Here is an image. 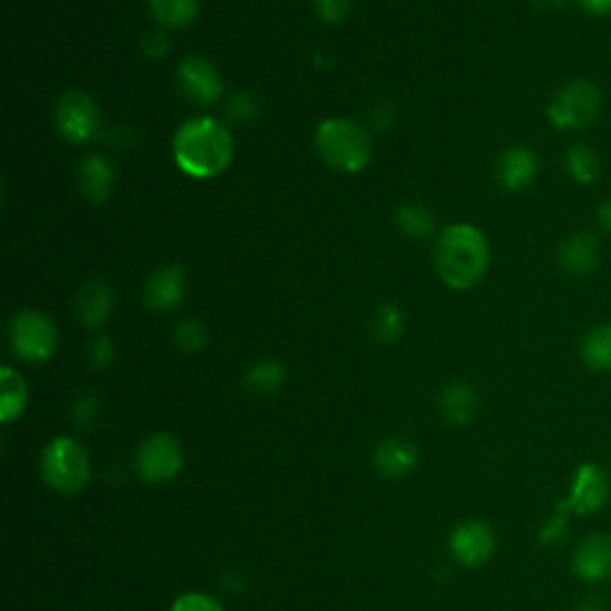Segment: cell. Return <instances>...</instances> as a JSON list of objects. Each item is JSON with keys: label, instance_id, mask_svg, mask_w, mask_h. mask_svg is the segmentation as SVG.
Segmentation results:
<instances>
[{"label": "cell", "instance_id": "cell-1", "mask_svg": "<svg viewBox=\"0 0 611 611\" xmlns=\"http://www.w3.org/2000/svg\"><path fill=\"white\" fill-rule=\"evenodd\" d=\"M173 156L181 173L194 179L223 175L235 156V139L227 125L216 118H191L177 129Z\"/></svg>", "mask_w": 611, "mask_h": 611}, {"label": "cell", "instance_id": "cell-2", "mask_svg": "<svg viewBox=\"0 0 611 611\" xmlns=\"http://www.w3.org/2000/svg\"><path fill=\"white\" fill-rule=\"evenodd\" d=\"M435 268L444 285L452 289H471L490 268V244L471 223L444 227L435 244Z\"/></svg>", "mask_w": 611, "mask_h": 611}, {"label": "cell", "instance_id": "cell-3", "mask_svg": "<svg viewBox=\"0 0 611 611\" xmlns=\"http://www.w3.org/2000/svg\"><path fill=\"white\" fill-rule=\"evenodd\" d=\"M316 148L327 168L346 175L366 168L373 156L371 131L346 118L323 120L316 131Z\"/></svg>", "mask_w": 611, "mask_h": 611}, {"label": "cell", "instance_id": "cell-4", "mask_svg": "<svg viewBox=\"0 0 611 611\" xmlns=\"http://www.w3.org/2000/svg\"><path fill=\"white\" fill-rule=\"evenodd\" d=\"M43 481L58 492L72 494L89 483V454L72 437H58L48 444L41 456Z\"/></svg>", "mask_w": 611, "mask_h": 611}, {"label": "cell", "instance_id": "cell-5", "mask_svg": "<svg viewBox=\"0 0 611 611\" xmlns=\"http://www.w3.org/2000/svg\"><path fill=\"white\" fill-rule=\"evenodd\" d=\"M602 110V91L590 79H573L561 87L548 106V120L561 131L588 127Z\"/></svg>", "mask_w": 611, "mask_h": 611}, {"label": "cell", "instance_id": "cell-6", "mask_svg": "<svg viewBox=\"0 0 611 611\" xmlns=\"http://www.w3.org/2000/svg\"><path fill=\"white\" fill-rule=\"evenodd\" d=\"M10 346L27 363H43L53 356L58 346V327L41 311L14 313L8 327Z\"/></svg>", "mask_w": 611, "mask_h": 611}, {"label": "cell", "instance_id": "cell-7", "mask_svg": "<svg viewBox=\"0 0 611 611\" xmlns=\"http://www.w3.org/2000/svg\"><path fill=\"white\" fill-rule=\"evenodd\" d=\"M56 129L70 144H89L101 127V110L85 91H68L56 106Z\"/></svg>", "mask_w": 611, "mask_h": 611}, {"label": "cell", "instance_id": "cell-8", "mask_svg": "<svg viewBox=\"0 0 611 611\" xmlns=\"http://www.w3.org/2000/svg\"><path fill=\"white\" fill-rule=\"evenodd\" d=\"M137 469L146 483H170L181 469V450L177 440L165 433L146 437L137 452Z\"/></svg>", "mask_w": 611, "mask_h": 611}, {"label": "cell", "instance_id": "cell-9", "mask_svg": "<svg viewBox=\"0 0 611 611\" xmlns=\"http://www.w3.org/2000/svg\"><path fill=\"white\" fill-rule=\"evenodd\" d=\"M177 87L189 101L198 106H210L220 101L223 77L216 65L204 56H187L177 65Z\"/></svg>", "mask_w": 611, "mask_h": 611}, {"label": "cell", "instance_id": "cell-10", "mask_svg": "<svg viewBox=\"0 0 611 611\" xmlns=\"http://www.w3.org/2000/svg\"><path fill=\"white\" fill-rule=\"evenodd\" d=\"M607 497L609 483L602 469L594 464H585L578 469L569 500L559 506V511L561 514H569V511H575V514H592V511L604 506Z\"/></svg>", "mask_w": 611, "mask_h": 611}, {"label": "cell", "instance_id": "cell-11", "mask_svg": "<svg viewBox=\"0 0 611 611\" xmlns=\"http://www.w3.org/2000/svg\"><path fill=\"white\" fill-rule=\"evenodd\" d=\"M187 294V275L179 266H162L148 275L144 285V304L151 311H173Z\"/></svg>", "mask_w": 611, "mask_h": 611}, {"label": "cell", "instance_id": "cell-12", "mask_svg": "<svg viewBox=\"0 0 611 611\" xmlns=\"http://www.w3.org/2000/svg\"><path fill=\"white\" fill-rule=\"evenodd\" d=\"M540 173V158L523 144L509 146L497 158V181L504 191H523Z\"/></svg>", "mask_w": 611, "mask_h": 611}, {"label": "cell", "instance_id": "cell-13", "mask_svg": "<svg viewBox=\"0 0 611 611\" xmlns=\"http://www.w3.org/2000/svg\"><path fill=\"white\" fill-rule=\"evenodd\" d=\"M573 573L588 583H602L611 578V535L594 533L578 544L573 554Z\"/></svg>", "mask_w": 611, "mask_h": 611}, {"label": "cell", "instance_id": "cell-14", "mask_svg": "<svg viewBox=\"0 0 611 611\" xmlns=\"http://www.w3.org/2000/svg\"><path fill=\"white\" fill-rule=\"evenodd\" d=\"M494 552V533L483 521L461 523L452 535V554L459 564L481 566Z\"/></svg>", "mask_w": 611, "mask_h": 611}, {"label": "cell", "instance_id": "cell-15", "mask_svg": "<svg viewBox=\"0 0 611 611\" xmlns=\"http://www.w3.org/2000/svg\"><path fill=\"white\" fill-rule=\"evenodd\" d=\"M556 260H559V268L564 273L573 277H583L598 268L600 242L590 233H573L559 244Z\"/></svg>", "mask_w": 611, "mask_h": 611}, {"label": "cell", "instance_id": "cell-16", "mask_svg": "<svg viewBox=\"0 0 611 611\" xmlns=\"http://www.w3.org/2000/svg\"><path fill=\"white\" fill-rule=\"evenodd\" d=\"M79 191L91 204H106L115 189V165L108 156L93 154L81 160L77 170Z\"/></svg>", "mask_w": 611, "mask_h": 611}, {"label": "cell", "instance_id": "cell-17", "mask_svg": "<svg viewBox=\"0 0 611 611\" xmlns=\"http://www.w3.org/2000/svg\"><path fill=\"white\" fill-rule=\"evenodd\" d=\"M112 306H115L112 289L106 283H101V279H91V283L81 287L75 302L77 316L87 327H101L110 318Z\"/></svg>", "mask_w": 611, "mask_h": 611}, {"label": "cell", "instance_id": "cell-18", "mask_svg": "<svg viewBox=\"0 0 611 611\" xmlns=\"http://www.w3.org/2000/svg\"><path fill=\"white\" fill-rule=\"evenodd\" d=\"M416 464V450L404 440H387L375 452V466L387 477L406 475Z\"/></svg>", "mask_w": 611, "mask_h": 611}, {"label": "cell", "instance_id": "cell-19", "mask_svg": "<svg viewBox=\"0 0 611 611\" xmlns=\"http://www.w3.org/2000/svg\"><path fill=\"white\" fill-rule=\"evenodd\" d=\"M440 406H442V414L452 423L456 425L469 423L477 411V394L469 383H452L442 392Z\"/></svg>", "mask_w": 611, "mask_h": 611}, {"label": "cell", "instance_id": "cell-20", "mask_svg": "<svg viewBox=\"0 0 611 611\" xmlns=\"http://www.w3.org/2000/svg\"><path fill=\"white\" fill-rule=\"evenodd\" d=\"M581 358L588 368L611 373V323L592 327L583 337Z\"/></svg>", "mask_w": 611, "mask_h": 611}, {"label": "cell", "instance_id": "cell-21", "mask_svg": "<svg viewBox=\"0 0 611 611\" xmlns=\"http://www.w3.org/2000/svg\"><path fill=\"white\" fill-rule=\"evenodd\" d=\"M148 8L162 29H185L198 14V0H148Z\"/></svg>", "mask_w": 611, "mask_h": 611}, {"label": "cell", "instance_id": "cell-22", "mask_svg": "<svg viewBox=\"0 0 611 611\" xmlns=\"http://www.w3.org/2000/svg\"><path fill=\"white\" fill-rule=\"evenodd\" d=\"M27 406V385L20 373L12 368L0 371V418L10 423L18 418Z\"/></svg>", "mask_w": 611, "mask_h": 611}, {"label": "cell", "instance_id": "cell-23", "mask_svg": "<svg viewBox=\"0 0 611 611\" xmlns=\"http://www.w3.org/2000/svg\"><path fill=\"white\" fill-rule=\"evenodd\" d=\"M566 173L578 185H592L602 173V162L598 151L588 144H573L566 151Z\"/></svg>", "mask_w": 611, "mask_h": 611}, {"label": "cell", "instance_id": "cell-24", "mask_svg": "<svg viewBox=\"0 0 611 611\" xmlns=\"http://www.w3.org/2000/svg\"><path fill=\"white\" fill-rule=\"evenodd\" d=\"M396 227L408 239H423L435 233V216L423 204H404L396 208Z\"/></svg>", "mask_w": 611, "mask_h": 611}, {"label": "cell", "instance_id": "cell-25", "mask_svg": "<svg viewBox=\"0 0 611 611\" xmlns=\"http://www.w3.org/2000/svg\"><path fill=\"white\" fill-rule=\"evenodd\" d=\"M244 383L249 390H254L256 394H273L285 383V368L283 363L277 361H258L256 366L249 368L246 373Z\"/></svg>", "mask_w": 611, "mask_h": 611}, {"label": "cell", "instance_id": "cell-26", "mask_svg": "<svg viewBox=\"0 0 611 611\" xmlns=\"http://www.w3.org/2000/svg\"><path fill=\"white\" fill-rule=\"evenodd\" d=\"M371 329L377 342H396L402 335H404V313L402 308H396L392 304H385L380 306L375 313H373V321H371Z\"/></svg>", "mask_w": 611, "mask_h": 611}, {"label": "cell", "instance_id": "cell-27", "mask_svg": "<svg viewBox=\"0 0 611 611\" xmlns=\"http://www.w3.org/2000/svg\"><path fill=\"white\" fill-rule=\"evenodd\" d=\"M175 344L179 346L181 352L194 354L198 349H204V346L208 344V329L204 327L201 321H196V318L181 321L175 327Z\"/></svg>", "mask_w": 611, "mask_h": 611}, {"label": "cell", "instance_id": "cell-28", "mask_svg": "<svg viewBox=\"0 0 611 611\" xmlns=\"http://www.w3.org/2000/svg\"><path fill=\"white\" fill-rule=\"evenodd\" d=\"M258 115V101L256 96L249 91H239L229 98L227 106V118L235 125H252Z\"/></svg>", "mask_w": 611, "mask_h": 611}, {"label": "cell", "instance_id": "cell-29", "mask_svg": "<svg viewBox=\"0 0 611 611\" xmlns=\"http://www.w3.org/2000/svg\"><path fill=\"white\" fill-rule=\"evenodd\" d=\"M318 18L327 24H339L349 18L352 0H316Z\"/></svg>", "mask_w": 611, "mask_h": 611}, {"label": "cell", "instance_id": "cell-30", "mask_svg": "<svg viewBox=\"0 0 611 611\" xmlns=\"http://www.w3.org/2000/svg\"><path fill=\"white\" fill-rule=\"evenodd\" d=\"M168 48H170V39H168V31L162 27L151 29L141 39V53L151 60H160L165 53H168Z\"/></svg>", "mask_w": 611, "mask_h": 611}, {"label": "cell", "instance_id": "cell-31", "mask_svg": "<svg viewBox=\"0 0 611 611\" xmlns=\"http://www.w3.org/2000/svg\"><path fill=\"white\" fill-rule=\"evenodd\" d=\"M170 611H223V607L213 598H208V594L189 592V594H181Z\"/></svg>", "mask_w": 611, "mask_h": 611}, {"label": "cell", "instance_id": "cell-32", "mask_svg": "<svg viewBox=\"0 0 611 611\" xmlns=\"http://www.w3.org/2000/svg\"><path fill=\"white\" fill-rule=\"evenodd\" d=\"M112 358H115L112 342L106 335H96L89 342V361H91V366L93 368H106V366H110Z\"/></svg>", "mask_w": 611, "mask_h": 611}, {"label": "cell", "instance_id": "cell-33", "mask_svg": "<svg viewBox=\"0 0 611 611\" xmlns=\"http://www.w3.org/2000/svg\"><path fill=\"white\" fill-rule=\"evenodd\" d=\"M566 531V514H561V511H556V516L544 525V531H542V544H554L561 540V535H564Z\"/></svg>", "mask_w": 611, "mask_h": 611}, {"label": "cell", "instance_id": "cell-34", "mask_svg": "<svg viewBox=\"0 0 611 611\" xmlns=\"http://www.w3.org/2000/svg\"><path fill=\"white\" fill-rule=\"evenodd\" d=\"M96 408H98V400L93 394H81L79 400L75 402V416L79 421H93L96 418Z\"/></svg>", "mask_w": 611, "mask_h": 611}, {"label": "cell", "instance_id": "cell-35", "mask_svg": "<svg viewBox=\"0 0 611 611\" xmlns=\"http://www.w3.org/2000/svg\"><path fill=\"white\" fill-rule=\"evenodd\" d=\"M594 218H598V223H600L602 229L611 233V196H607L604 201L598 204V208H594Z\"/></svg>", "mask_w": 611, "mask_h": 611}, {"label": "cell", "instance_id": "cell-36", "mask_svg": "<svg viewBox=\"0 0 611 611\" xmlns=\"http://www.w3.org/2000/svg\"><path fill=\"white\" fill-rule=\"evenodd\" d=\"M590 14H600V18H609L611 14V0H578Z\"/></svg>", "mask_w": 611, "mask_h": 611}, {"label": "cell", "instance_id": "cell-37", "mask_svg": "<svg viewBox=\"0 0 611 611\" xmlns=\"http://www.w3.org/2000/svg\"><path fill=\"white\" fill-rule=\"evenodd\" d=\"M575 611H609V604L604 598H600V594H590V598H585L575 607Z\"/></svg>", "mask_w": 611, "mask_h": 611}, {"label": "cell", "instance_id": "cell-38", "mask_svg": "<svg viewBox=\"0 0 611 611\" xmlns=\"http://www.w3.org/2000/svg\"><path fill=\"white\" fill-rule=\"evenodd\" d=\"M531 3L540 10H559L561 6L566 3V0H531Z\"/></svg>", "mask_w": 611, "mask_h": 611}]
</instances>
